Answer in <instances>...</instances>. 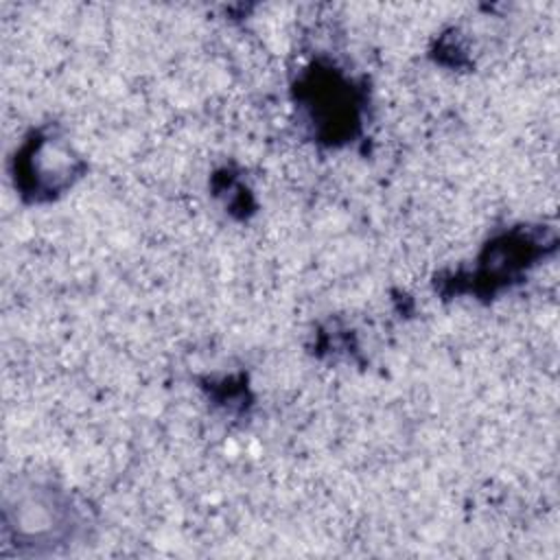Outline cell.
Listing matches in <instances>:
<instances>
[{"label":"cell","mask_w":560,"mask_h":560,"mask_svg":"<svg viewBox=\"0 0 560 560\" xmlns=\"http://www.w3.org/2000/svg\"><path fill=\"white\" fill-rule=\"evenodd\" d=\"M24 508L18 510V536L28 545H55L72 534L74 510L66 501L46 492L35 497H22Z\"/></svg>","instance_id":"6da1fadb"}]
</instances>
